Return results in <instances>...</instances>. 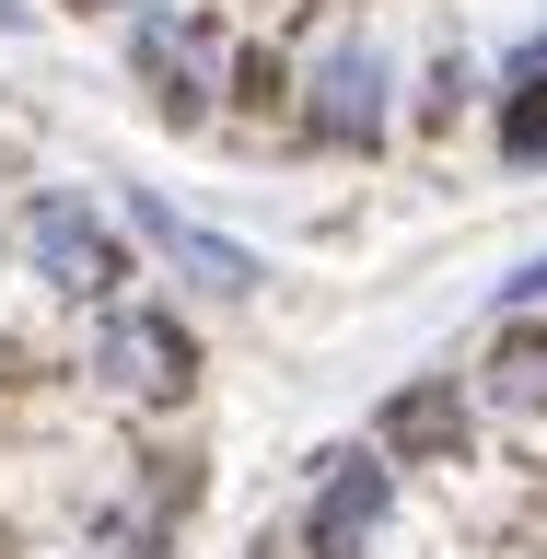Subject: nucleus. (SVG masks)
<instances>
[{
  "instance_id": "f257e3e1",
  "label": "nucleus",
  "mask_w": 547,
  "mask_h": 559,
  "mask_svg": "<svg viewBox=\"0 0 547 559\" xmlns=\"http://www.w3.org/2000/svg\"><path fill=\"white\" fill-rule=\"evenodd\" d=\"M129 70H140V94L164 105L175 129H199L210 94H222V70H234V35L199 0H129Z\"/></svg>"
},
{
  "instance_id": "f03ea898",
  "label": "nucleus",
  "mask_w": 547,
  "mask_h": 559,
  "mask_svg": "<svg viewBox=\"0 0 547 559\" xmlns=\"http://www.w3.org/2000/svg\"><path fill=\"white\" fill-rule=\"evenodd\" d=\"M12 245H24V269L47 280V292H70V304H117L129 292V245L105 234V210L82 199V187H35L24 210H12Z\"/></svg>"
},
{
  "instance_id": "7ed1b4c3",
  "label": "nucleus",
  "mask_w": 547,
  "mask_h": 559,
  "mask_svg": "<svg viewBox=\"0 0 547 559\" xmlns=\"http://www.w3.org/2000/svg\"><path fill=\"white\" fill-rule=\"evenodd\" d=\"M292 94H304V140L314 152H373V140L396 129V59H384V35H361V24L326 35Z\"/></svg>"
},
{
  "instance_id": "20e7f679",
  "label": "nucleus",
  "mask_w": 547,
  "mask_h": 559,
  "mask_svg": "<svg viewBox=\"0 0 547 559\" xmlns=\"http://www.w3.org/2000/svg\"><path fill=\"white\" fill-rule=\"evenodd\" d=\"M94 384H117L129 408H175L199 384V338L164 304H105L94 314Z\"/></svg>"
},
{
  "instance_id": "39448f33",
  "label": "nucleus",
  "mask_w": 547,
  "mask_h": 559,
  "mask_svg": "<svg viewBox=\"0 0 547 559\" xmlns=\"http://www.w3.org/2000/svg\"><path fill=\"white\" fill-rule=\"evenodd\" d=\"M384 513H396V466H384L373 443L314 454V478H304V559H361L384 536Z\"/></svg>"
},
{
  "instance_id": "423d86ee",
  "label": "nucleus",
  "mask_w": 547,
  "mask_h": 559,
  "mask_svg": "<svg viewBox=\"0 0 547 559\" xmlns=\"http://www.w3.org/2000/svg\"><path fill=\"white\" fill-rule=\"evenodd\" d=\"M129 234L152 245V257H164L175 280H187V292H210V304H245V292H257V257H245L234 234H210V222H187V210L175 199H152V187H129Z\"/></svg>"
},
{
  "instance_id": "0eeeda50",
  "label": "nucleus",
  "mask_w": 547,
  "mask_h": 559,
  "mask_svg": "<svg viewBox=\"0 0 547 559\" xmlns=\"http://www.w3.org/2000/svg\"><path fill=\"white\" fill-rule=\"evenodd\" d=\"M454 443H466V384H454V373L396 384L384 419H373V454H384V466H454Z\"/></svg>"
},
{
  "instance_id": "6e6552de",
  "label": "nucleus",
  "mask_w": 547,
  "mask_h": 559,
  "mask_svg": "<svg viewBox=\"0 0 547 559\" xmlns=\"http://www.w3.org/2000/svg\"><path fill=\"white\" fill-rule=\"evenodd\" d=\"M501 152H513V164L547 152V35L513 47V70H501Z\"/></svg>"
},
{
  "instance_id": "1a4fd4ad",
  "label": "nucleus",
  "mask_w": 547,
  "mask_h": 559,
  "mask_svg": "<svg viewBox=\"0 0 547 559\" xmlns=\"http://www.w3.org/2000/svg\"><path fill=\"white\" fill-rule=\"evenodd\" d=\"M489 408H513V419L547 408V326H513V338L489 349Z\"/></svg>"
},
{
  "instance_id": "9d476101",
  "label": "nucleus",
  "mask_w": 547,
  "mask_h": 559,
  "mask_svg": "<svg viewBox=\"0 0 547 559\" xmlns=\"http://www.w3.org/2000/svg\"><path fill=\"white\" fill-rule=\"evenodd\" d=\"M501 304H513V314H536V304H547V257H536V269H513V280H501Z\"/></svg>"
},
{
  "instance_id": "9b49d317",
  "label": "nucleus",
  "mask_w": 547,
  "mask_h": 559,
  "mask_svg": "<svg viewBox=\"0 0 547 559\" xmlns=\"http://www.w3.org/2000/svg\"><path fill=\"white\" fill-rule=\"evenodd\" d=\"M70 12H129V0H70Z\"/></svg>"
}]
</instances>
